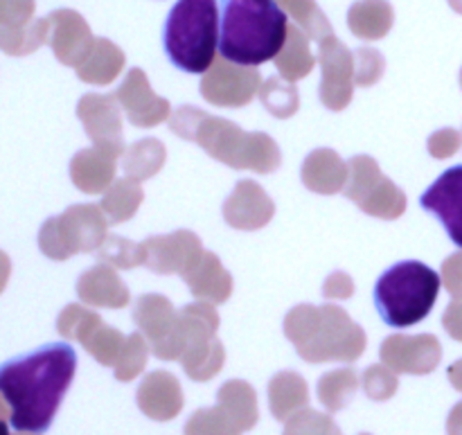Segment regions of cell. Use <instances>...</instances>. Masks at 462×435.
I'll return each mask as SVG.
<instances>
[{
    "label": "cell",
    "instance_id": "cell-1",
    "mask_svg": "<svg viewBox=\"0 0 462 435\" xmlns=\"http://www.w3.org/2000/svg\"><path fill=\"white\" fill-rule=\"evenodd\" d=\"M77 370L68 343H50L0 366V395L9 404V424L18 433H45L54 422Z\"/></svg>",
    "mask_w": 462,
    "mask_h": 435
},
{
    "label": "cell",
    "instance_id": "cell-2",
    "mask_svg": "<svg viewBox=\"0 0 462 435\" xmlns=\"http://www.w3.org/2000/svg\"><path fill=\"white\" fill-rule=\"evenodd\" d=\"M219 52L235 66L255 68L278 57L289 32L278 0H221Z\"/></svg>",
    "mask_w": 462,
    "mask_h": 435
},
{
    "label": "cell",
    "instance_id": "cell-3",
    "mask_svg": "<svg viewBox=\"0 0 462 435\" xmlns=\"http://www.w3.org/2000/svg\"><path fill=\"white\" fill-rule=\"evenodd\" d=\"M171 131L183 138L197 140L210 156L237 170L273 171L280 165V153L273 140L260 134H242L239 126L203 116V111L192 106H185L176 113L171 120Z\"/></svg>",
    "mask_w": 462,
    "mask_h": 435
},
{
    "label": "cell",
    "instance_id": "cell-4",
    "mask_svg": "<svg viewBox=\"0 0 462 435\" xmlns=\"http://www.w3.org/2000/svg\"><path fill=\"white\" fill-rule=\"evenodd\" d=\"M219 0H179L162 30L165 54L179 70L203 75L219 50Z\"/></svg>",
    "mask_w": 462,
    "mask_h": 435
},
{
    "label": "cell",
    "instance_id": "cell-5",
    "mask_svg": "<svg viewBox=\"0 0 462 435\" xmlns=\"http://www.w3.org/2000/svg\"><path fill=\"white\" fill-rule=\"evenodd\" d=\"M440 275L422 262H400L374 284V305L388 328L404 329L422 323L440 293Z\"/></svg>",
    "mask_w": 462,
    "mask_h": 435
},
{
    "label": "cell",
    "instance_id": "cell-6",
    "mask_svg": "<svg viewBox=\"0 0 462 435\" xmlns=\"http://www.w3.org/2000/svg\"><path fill=\"white\" fill-rule=\"evenodd\" d=\"M350 174L346 194L352 201H356V206H361L370 215L383 217V219H395L404 212L406 197L391 180L379 174V167L373 158H352Z\"/></svg>",
    "mask_w": 462,
    "mask_h": 435
},
{
    "label": "cell",
    "instance_id": "cell-7",
    "mask_svg": "<svg viewBox=\"0 0 462 435\" xmlns=\"http://www.w3.org/2000/svg\"><path fill=\"white\" fill-rule=\"evenodd\" d=\"M420 206L436 215L447 235L462 248V165L449 167L420 199Z\"/></svg>",
    "mask_w": 462,
    "mask_h": 435
},
{
    "label": "cell",
    "instance_id": "cell-8",
    "mask_svg": "<svg viewBox=\"0 0 462 435\" xmlns=\"http://www.w3.org/2000/svg\"><path fill=\"white\" fill-rule=\"evenodd\" d=\"M144 264L158 273H188L201 257V244L192 233H174L170 237H152L143 244Z\"/></svg>",
    "mask_w": 462,
    "mask_h": 435
},
{
    "label": "cell",
    "instance_id": "cell-9",
    "mask_svg": "<svg viewBox=\"0 0 462 435\" xmlns=\"http://www.w3.org/2000/svg\"><path fill=\"white\" fill-rule=\"evenodd\" d=\"M117 99L126 108L129 120L138 126L158 125L170 113V104L149 90L147 79L140 70H131L126 84H122V88L117 90Z\"/></svg>",
    "mask_w": 462,
    "mask_h": 435
},
{
    "label": "cell",
    "instance_id": "cell-10",
    "mask_svg": "<svg viewBox=\"0 0 462 435\" xmlns=\"http://www.w3.org/2000/svg\"><path fill=\"white\" fill-rule=\"evenodd\" d=\"M135 323L156 341V355L170 359V347L174 341L176 325H179L170 301L158 296L140 298L135 307Z\"/></svg>",
    "mask_w": 462,
    "mask_h": 435
},
{
    "label": "cell",
    "instance_id": "cell-11",
    "mask_svg": "<svg viewBox=\"0 0 462 435\" xmlns=\"http://www.w3.org/2000/svg\"><path fill=\"white\" fill-rule=\"evenodd\" d=\"M81 120L86 122V129L97 143V149L117 156L122 149L120 143V120H117L116 104L108 97H84L79 106Z\"/></svg>",
    "mask_w": 462,
    "mask_h": 435
},
{
    "label": "cell",
    "instance_id": "cell-12",
    "mask_svg": "<svg viewBox=\"0 0 462 435\" xmlns=\"http://www.w3.org/2000/svg\"><path fill=\"white\" fill-rule=\"evenodd\" d=\"M183 278L194 292V296L208 298L212 302H224L230 293L228 273L221 269L217 255H210V253H203L197 264Z\"/></svg>",
    "mask_w": 462,
    "mask_h": 435
},
{
    "label": "cell",
    "instance_id": "cell-13",
    "mask_svg": "<svg viewBox=\"0 0 462 435\" xmlns=\"http://www.w3.org/2000/svg\"><path fill=\"white\" fill-rule=\"evenodd\" d=\"M237 79L233 81H203L201 90L203 97L212 104H219V106H242V104L251 102L253 95H255L257 86H260V75L255 70L246 72H235Z\"/></svg>",
    "mask_w": 462,
    "mask_h": 435
},
{
    "label": "cell",
    "instance_id": "cell-14",
    "mask_svg": "<svg viewBox=\"0 0 462 435\" xmlns=\"http://www.w3.org/2000/svg\"><path fill=\"white\" fill-rule=\"evenodd\" d=\"M79 293L84 301L95 302V305L122 307L129 301L126 287H122L116 273L111 269H106V266H97L90 273H86L84 280L79 282Z\"/></svg>",
    "mask_w": 462,
    "mask_h": 435
},
{
    "label": "cell",
    "instance_id": "cell-15",
    "mask_svg": "<svg viewBox=\"0 0 462 435\" xmlns=\"http://www.w3.org/2000/svg\"><path fill=\"white\" fill-rule=\"evenodd\" d=\"M140 201H143V192L134 180H117L116 188L104 197L102 210L111 217L113 224H120L134 215Z\"/></svg>",
    "mask_w": 462,
    "mask_h": 435
},
{
    "label": "cell",
    "instance_id": "cell-16",
    "mask_svg": "<svg viewBox=\"0 0 462 435\" xmlns=\"http://www.w3.org/2000/svg\"><path fill=\"white\" fill-rule=\"evenodd\" d=\"M162 158H165L162 144L156 143V140H144V143L135 144L129 156H126V171L135 179H144V176H152L162 165Z\"/></svg>",
    "mask_w": 462,
    "mask_h": 435
},
{
    "label": "cell",
    "instance_id": "cell-17",
    "mask_svg": "<svg viewBox=\"0 0 462 435\" xmlns=\"http://www.w3.org/2000/svg\"><path fill=\"white\" fill-rule=\"evenodd\" d=\"M102 260H111L113 264L117 266H134L144 262L143 255V246H135V244L126 242L122 237H108L106 239V248L99 253Z\"/></svg>",
    "mask_w": 462,
    "mask_h": 435
},
{
    "label": "cell",
    "instance_id": "cell-18",
    "mask_svg": "<svg viewBox=\"0 0 462 435\" xmlns=\"http://www.w3.org/2000/svg\"><path fill=\"white\" fill-rule=\"evenodd\" d=\"M287 99L296 102V90H293L291 86L271 81V84H266L264 90H262V102H264V106L271 108L278 117H289L296 111V106L287 104Z\"/></svg>",
    "mask_w": 462,
    "mask_h": 435
},
{
    "label": "cell",
    "instance_id": "cell-19",
    "mask_svg": "<svg viewBox=\"0 0 462 435\" xmlns=\"http://www.w3.org/2000/svg\"><path fill=\"white\" fill-rule=\"evenodd\" d=\"M429 147H431L433 156H438V158L451 156V153L458 149V134H456L454 129L440 131V134L433 135V138L429 140Z\"/></svg>",
    "mask_w": 462,
    "mask_h": 435
},
{
    "label": "cell",
    "instance_id": "cell-20",
    "mask_svg": "<svg viewBox=\"0 0 462 435\" xmlns=\"http://www.w3.org/2000/svg\"><path fill=\"white\" fill-rule=\"evenodd\" d=\"M442 275H445V284L454 296L462 293V253H456L442 266Z\"/></svg>",
    "mask_w": 462,
    "mask_h": 435
},
{
    "label": "cell",
    "instance_id": "cell-21",
    "mask_svg": "<svg viewBox=\"0 0 462 435\" xmlns=\"http://www.w3.org/2000/svg\"><path fill=\"white\" fill-rule=\"evenodd\" d=\"M442 323H445L447 332H449L451 337L458 338V341H462V293H458V296H454V302H451V305L447 307L445 319H442Z\"/></svg>",
    "mask_w": 462,
    "mask_h": 435
},
{
    "label": "cell",
    "instance_id": "cell-22",
    "mask_svg": "<svg viewBox=\"0 0 462 435\" xmlns=\"http://www.w3.org/2000/svg\"><path fill=\"white\" fill-rule=\"evenodd\" d=\"M449 377H451V382H454V386L460 388V391H462V361H458L456 366H451Z\"/></svg>",
    "mask_w": 462,
    "mask_h": 435
},
{
    "label": "cell",
    "instance_id": "cell-23",
    "mask_svg": "<svg viewBox=\"0 0 462 435\" xmlns=\"http://www.w3.org/2000/svg\"><path fill=\"white\" fill-rule=\"evenodd\" d=\"M0 435H9V429H7V424H5L3 420H0Z\"/></svg>",
    "mask_w": 462,
    "mask_h": 435
}]
</instances>
